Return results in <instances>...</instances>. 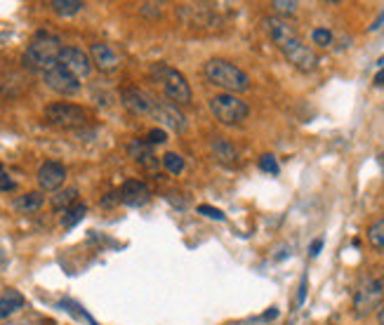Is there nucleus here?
<instances>
[{
  "label": "nucleus",
  "instance_id": "nucleus-1",
  "mask_svg": "<svg viewBox=\"0 0 384 325\" xmlns=\"http://www.w3.org/2000/svg\"><path fill=\"white\" fill-rule=\"evenodd\" d=\"M203 74H205L210 85L219 87L227 95H240V92L250 90V76L240 66L229 62V59H210L205 64V69H203Z\"/></svg>",
  "mask_w": 384,
  "mask_h": 325
},
{
  "label": "nucleus",
  "instance_id": "nucleus-32",
  "mask_svg": "<svg viewBox=\"0 0 384 325\" xmlns=\"http://www.w3.org/2000/svg\"><path fill=\"white\" fill-rule=\"evenodd\" d=\"M113 203H120V196L118 194H106L102 198V205L106 208V205H113Z\"/></svg>",
  "mask_w": 384,
  "mask_h": 325
},
{
  "label": "nucleus",
  "instance_id": "nucleus-12",
  "mask_svg": "<svg viewBox=\"0 0 384 325\" xmlns=\"http://www.w3.org/2000/svg\"><path fill=\"white\" fill-rule=\"evenodd\" d=\"M262 26H264V31L269 33V38L276 43V47L285 45V43L293 41V38H297L295 26L290 24L288 19H283V16H276V14L264 16V19H262Z\"/></svg>",
  "mask_w": 384,
  "mask_h": 325
},
{
  "label": "nucleus",
  "instance_id": "nucleus-10",
  "mask_svg": "<svg viewBox=\"0 0 384 325\" xmlns=\"http://www.w3.org/2000/svg\"><path fill=\"white\" fill-rule=\"evenodd\" d=\"M151 115L158 120V123L163 125V130H172L177 132V135H182L186 130V118L182 113H179L177 107H172V104L168 102H161V99H153V109H151Z\"/></svg>",
  "mask_w": 384,
  "mask_h": 325
},
{
  "label": "nucleus",
  "instance_id": "nucleus-30",
  "mask_svg": "<svg viewBox=\"0 0 384 325\" xmlns=\"http://www.w3.org/2000/svg\"><path fill=\"white\" fill-rule=\"evenodd\" d=\"M199 212L205 214V217H210V219H219V222L227 219V214H224L222 210H217V208H212V205H199Z\"/></svg>",
  "mask_w": 384,
  "mask_h": 325
},
{
  "label": "nucleus",
  "instance_id": "nucleus-37",
  "mask_svg": "<svg viewBox=\"0 0 384 325\" xmlns=\"http://www.w3.org/2000/svg\"><path fill=\"white\" fill-rule=\"evenodd\" d=\"M276 316H278V309H271L264 313V321H271V318H276Z\"/></svg>",
  "mask_w": 384,
  "mask_h": 325
},
{
  "label": "nucleus",
  "instance_id": "nucleus-18",
  "mask_svg": "<svg viewBox=\"0 0 384 325\" xmlns=\"http://www.w3.org/2000/svg\"><path fill=\"white\" fill-rule=\"evenodd\" d=\"M43 203H45V196H43L41 191H29V194H24V196H17V201H14V210L21 214H31V212L41 210Z\"/></svg>",
  "mask_w": 384,
  "mask_h": 325
},
{
  "label": "nucleus",
  "instance_id": "nucleus-38",
  "mask_svg": "<svg viewBox=\"0 0 384 325\" xmlns=\"http://www.w3.org/2000/svg\"><path fill=\"white\" fill-rule=\"evenodd\" d=\"M377 321H380V325H384V306L380 311H377Z\"/></svg>",
  "mask_w": 384,
  "mask_h": 325
},
{
  "label": "nucleus",
  "instance_id": "nucleus-31",
  "mask_svg": "<svg viewBox=\"0 0 384 325\" xmlns=\"http://www.w3.org/2000/svg\"><path fill=\"white\" fill-rule=\"evenodd\" d=\"M321 250H323V238H316L314 243L309 245V255L311 257H318V255H321Z\"/></svg>",
  "mask_w": 384,
  "mask_h": 325
},
{
  "label": "nucleus",
  "instance_id": "nucleus-8",
  "mask_svg": "<svg viewBox=\"0 0 384 325\" xmlns=\"http://www.w3.org/2000/svg\"><path fill=\"white\" fill-rule=\"evenodd\" d=\"M57 64L62 66V69H67L71 76H76L78 80L90 78V74H92L90 54L83 52V49H78V47H64L62 54H59Z\"/></svg>",
  "mask_w": 384,
  "mask_h": 325
},
{
  "label": "nucleus",
  "instance_id": "nucleus-6",
  "mask_svg": "<svg viewBox=\"0 0 384 325\" xmlns=\"http://www.w3.org/2000/svg\"><path fill=\"white\" fill-rule=\"evenodd\" d=\"M384 300V280L375 276H365L359 280L354 290V311L359 316H368L382 304Z\"/></svg>",
  "mask_w": 384,
  "mask_h": 325
},
{
  "label": "nucleus",
  "instance_id": "nucleus-13",
  "mask_svg": "<svg viewBox=\"0 0 384 325\" xmlns=\"http://www.w3.org/2000/svg\"><path fill=\"white\" fill-rule=\"evenodd\" d=\"M120 203H125L128 208H142L151 201V189L139 179H128L118 191Z\"/></svg>",
  "mask_w": 384,
  "mask_h": 325
},
{
  "label": "nucleus",
  "instance_id": "nucleus-27",
  "mask_svg": "<svg viewBox=\"0 0 384 325\" xmlns=\"http://www.w3.org/2000/svg\"><path fill=\"white\" fill-rule=\"evenodd\" d=\"M257 168H260L262 172L278 175V161H276V156H271V153H264V156L260 158V163H257Z\"/></svg>",
  "mask_w": 384,
  "mask_h": 325
},
{
  "label": "nucleus",
  "instance_id": "nucleus-3",
  "mask_svg": "<svg viewBox=\"0 0 384 325\" xmlns=\"http://www.w3.org/2000/svg\"><path fill=\"white\" fill-rule=\"evenodd\" d=\"M153 82H158V85L163 87V92L172 99V102L177 104H191V99H194V92H191V85L189 80L182 76V71H177L174 66L170 64H151L149 69Z\"/></svg>",
  "mask_w": 384,
  "mask_h": 325
},
{
  "label": "nucleus",
  "instance_id": "nucleus-25",
  "mask_svg": "<svg viewBox=\"0 0 384 325\" xmlns=\"http://www.w3.org/2000/svg\"><path fill=\"white\" fill-rule=\"evenodd\" d=\"M271 8H273V12H276V16H288V14L297 12L300 5L295 3V0H273Z\"/></svg>",
  "mask_w": 384,
  "mask_h": 325
},
{
  "label": "nucleus",
  "instance_id": "nucleus-7",
  "mask_svg": "<svg viewBox=\"0 0 384 325\" xmlns=\"http://www.w3.org/2000/svg\"><path fill=\"white\" fill-rule=\"evenodd\" d=\"M278 49H281L283 57L288 59V64H293L302 74H309V71H314L318 66V54L309 45H304L300 38H293V41H288Z\"/></svg>",
  "mask_w": 384,
  "mask_h": 325
},
{
  "label": "nucleus",
  "instance_id": "nucleus-29",
  "mask_svg": "<svg viewBox=\"0 0 384 325\" xmlns=\"http://www.w3.org/2000/svg\"><path fill=\"white\" fill-rule=\"evenodd\" d=\"M14 179L10 177L8 175V170L3 168V163H0V194H3V191H14Z\"/></svg>",
  "mask_w": 384,
  "mask_h": 325
},
{
  "label": "nucleus",
  "instance_id": "nucleus-26",
  "mask_svg": "<svg viewBox=\"0 0 384 325\" xmlns=\"http://www.w3.org/2000/svg\"><path fill=\"white\" fill-rule=\"evenodd\" d=\"M311 41L318 47H330L332 45V31L330 29H314L311 31Z\"/></svg>",
  "mask_w": 384,
  "mask_h": 325
},
{
  "label": "nucleus",
  "instance_id": "nucleus-15",
  "mask_svg": "<svg viewBox=\"0 0 384 325\" xmlns=\"http://www.w3.org/2000/svg\"><path fill=\"white\" fill-rule=\"evenodd\" d=\"M90 59L92 66H97L104 74H111V71H116L120 66V54L111 45H106V43H95L90 47Z\"/></svg>",
  "mask_w": 384,
  "mask_h": 325
},
{
  "label": "nucleus",
  "instance_id": "nucleus-35",
  "mask_svg": "<svg viewBox=\"0 0 384 325\" xmlns=\"http://www.w3.org/2000/svg\"><path fill=\"white\" fill-rule=\"evenodd\" d=\"M5 267H8V255H5V250L0 247V271H3Z\"/></svg>",
  "mask_w": 384,
  "mask_h": 325
},
{
  "label": "nucleus",
  "instance_id": "nucleus-14",
  "mask_svg": "<svg viewBox=\"0 0 384 325\" xmlns=\"http://www.w3.org/2000/svg\"><path fill=\"white\" fill-rule=\"evenodd\" d=\"M120 99H123V107L128 109V111H133L137 115H151V109H153V99L149 92L139 90V87H125L123 92H120Z\"/></svg>",
  "mask_w": 384,
  "mask_h": 325
},
{
  "label": "nucleus",
  "instance_id": "nucleus-36",
  "mask_svg": "<svg viewBox=\"0 0 384 325\" xmlns=\"http://www.w3.org/2000/svg\"><path fill=\"white\" fill-rule=\"evenodd\" d=\"M382 21H384V12H382L380 16H377V21H375V24H372V26H370V31H375V29H380V26H382Z\"/></svg>",
  "mask_w": 384,
  "mask_h": 325
},
{
  "label": "nucleus",
  "instance_id": "nucleus-28",
  "mask_svg": "<svg viewBox=\"0 0 384 325\" xmlns=\"http://www.w3.org/2000/svg\"><path fill=\"white\" fill-rule=\"evenodd\" d=\"M146 144L149 146H158V144H166L168 142V132L163 130V128H153V130H149V135H146Z\"/></svg>",
  "mask_w": 384,
  "mask_h": 325
},
{
  "label": "nucleus",
  "instance_id": "nucleus-24",
  "mask_svg": "<svg viewBox=\"0 0 384 325\" xmlns=\"http://www.w3.org/2000/svg\"><path fill=\"white\" fill-rule=\"evenodd\" d=\"M163 165H166V170L170 175H182L184 168H186L184 158L179 156V153H174V151H168L166 156H163Z\"/></svg>",
  "mask_w": 384,
  "mask_h": 325
},
{
  "label": "nucleus",
  "instance_id": "nucleus-16",
  "mask_svg": "<svg viewBox=\"0 0 384 325\" xmlns=\"http://www.w3.org/2000/svg\"><path fill=\"white\" fill-rule=\"evenodd\" d=\"M210 153L217 163L227 165V168L238 165V151H236V146L229 139H224V137H212L210 139Z\"/></svg>",
  "mask_w": 384,
  "mask_h": 325
},
{
  "label": "nucleus",
  "instance_id": "nucleus-33",
  "mask_svg": "<svg viewBox=\"0 0 384 325\" xmlns=\"http://www.w3.org/2000/svg\"><path fill=\"white\" fill-rule=\"evenodd\" d=\"M304 300H306V276L302 278V283H300V295H297V304H304Z\"/></svg>",
  "mask_w": 384,
  "mask_h": 325
},
{
  "label": "nucleus",
  "instance_id": "nucleus-4",
  "mask_svg": "<svg viewBox=\"0 0 384 325\" xmlns=\"http://www.w3.org/2000/svg\"><path fill=\"white\" fill-rule=\"evenodd\" d=\"M207 107H210L212 118H215L219 125H240V123H245L250 115L248 104L238 95H227V92H219V95L210 97Z\"/></svg>",
  "mask_w": 384,
  "mask_h": 325
},
{
  "label": "nucleus",
  "instance_id": "nucleus-19",
  "mask_svg": "<svg viewBox=\"0 0 384 325\" xmlns=\"http://www.w3.org/2000/svg\"><path fill=\"white\" fill-rule=\"evenodd\" d=\"M76 201H78V189H76V186H69V189L57 191V194L50 198V205H52V210H57V212H67L76 205Z\"/></svg>",
  "mask_w": 384,
  "mask_h": 325
},
{
  "label": "nucleus",
  "instance_id": "nucleus-2",
  "mask_svg": "<svg viewBox=\"0 0 384 325\" xmlns=\"http://www.w3.org/2000/svg\"><path fill=\"white\" fill-rule=\"evenodd\" d=\"M62 41H59L57 36H52V33H45L41 31L34 41L29 43V47L24 49V57H21V62H24L26 69L31 71H50L57 66L59 62V54H62Z\"/></svg>",
  "mask_w": 384,
  "mask_h": 325
},
{
  "label": "nucleus",
  "instance_id": "nucleus-17",
  "mask_svg": "<svg viewBox=\"0 0 384 325\" xmlns=\"http://www.w3.org/2000/svg\"><path fill=\"white\" fill-rule=\"evenodd\" d=\"M26 297L14 288H8L3 295H0V321L3 318H10L12 313H17L19 309H24Z\"/></svg>",
  "mask_w": 384,
  "mask_h": 325
},
{
  "label": "nucleus",
  "instance_id": "nucleus-23",
  "mask_svg": "<svg viewBox=\"0 0 384 325\" xmlns=\"http://www.w3.org/2000/svg\"><path fill=\"white\" fill-rule=\"evenodd\" d=\"M85 212H87V205H83V203H76L71 210L64 212V217H62V227L64 229H74L76 224L80 222V219L85 217Z\"/></svg>",
  "mask_w": 384,
  "mask_h": 325
},
{
  "label": "nucleus",
  "instance_id": "nucleus-21",
  "mask_svg": "<svg viewBox=\"0 0 384 325\" xmlns=\"http://www.w3.org/2000/svg\"><path fill=\"white\" fill-rule=\"evenodd\" d=\"M130 153H133V158L137 163L146 165V168H153V165H156V156L151 153V146L146 144V142H133V144H130Z\"/></svg>",
  "mask_w": 384,
  "mask_h": 325
},
{
  "label": "nucleus",
  "instance_id": "nucleus-11",
  "mask_svg": "<svg viewBox=\"0 0 384 325\" xmlns=\"http://www.w3.org/2000/svg\"><path fill=\"white\" fill-rule=\"evenodd\" d=\"M36 179L41 191H59L67 181V168L57 161H45L38 168Z\"/></svg>",
  "mask_w": 384,
  "mask_h": 325
},
{
  "label": "nucleus",
  "instance_id": "nucleus-34",
  "mask_svg": "<svg viewBox=\"0 0 384 325\" xmlns=\"http://www.w3.org/2000/svg\"><path fill=\"white\" fill-rule=\"evenodd\" d=\"M375 85H377V87H384V69L377 71V76H375Z\"/></svg>",
  "mask_w": 384,
  "mask_h": 325
},
{
  "label": "nucleus",
  "instance_id": "nucleus-9",
  "mask_svg": "<svg viewBox=\"0 0 384 325\" xmlns=\"http://www.w3.org/2000/svg\"><path fill=\"white\" fill-rule=\"evenodd\" d=\"M43 80H45V85L50 87L52 92H57V95L62 97H74L80 92V80L76 78V76H71L67 69H62V66H54V69L45 71L43 74Z\"/></svg>",
  "mask_w": 384,
  "mask_h": 325
},
{
  "label": "nucleus",
  "instance_id": "nucleus-22",
  "mask_svg": "<svg viewBox=\"0 0 384 325\" xmlns=\"http://www.w3.org/2000/svg\"><path fill=\"white\" fill-rule=\"evenodd\" d=\"M368 243L375 250H384V217L368 227Z\"/></svg>",
  "mask_w": 384,
  "mask_h": 325
},
{
  "label": "nucleus",
  "instance_id": "nucleus-20",
  "mask_svg": "<svg viewBox=\"0 0 384 325\" xmlns=\"http://www.w3.org/2000/svg\"><path fill=\"white\" fill-rule=\"evenodd\" d=\"M83 8H85L83 0H52L50 3V10L59 16H74V14H78Z\"/></svg>",
  "mask_w": 384,
  "mask_h": 325
},
{
  "label": "nucleus",
  "instance_id": "nucleus-5",
  "mask_svg": "<svg viewBox=\"0 0 384 325\" xmlns=\"http://www.w3.org/2000/svg\"><path fill=\"white\" fill-rule=\"evenodd\" d=\"M43 118L47 120L54 128L62 130H76L83 128L87 123V111L78 104H69V102H54L50 107H45L43 111Z\"/></svg>",
  "mask_w": 384,
  "mask_h": 325
}]
</instances>
